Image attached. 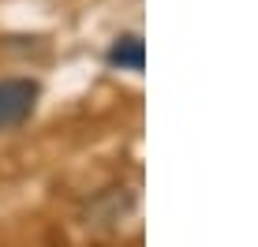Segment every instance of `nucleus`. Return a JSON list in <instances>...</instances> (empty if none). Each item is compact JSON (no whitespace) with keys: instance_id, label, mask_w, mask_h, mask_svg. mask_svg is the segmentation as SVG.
Returning a JSON list of instances; mask_svg holds the SVG:
<instances>
[{"instance_id":"nucleus-1","label":"nucleus","mask_w":258,"mask_h":247,"mask_svg":"<svg viewBox=\"0 0 258 247\" xmlns=\"http://www.w3.org/2000/svg\"><path fill=\"white\" fill-rule=\"evenodd\" d=\"M38 94L41 90L34 79H0V131L19 128L23 120H30Z\"/></svg>"},{"instance_id":"nucleus-2","label":"nucleus","mask_w":258,"mask_h":247,"mask_svg":"<svg viewBox=\"0 0 258 247\" xmlns=\"http://www.w3.org/2000/svg\"><path fill=\"white\" fill-rule=\"evenodd\" d=\"M142 60H146V49H142L139 34H123V38L112 41L109 49V64L123 68V72H142Z\"/></svg>"}]
</instances>
